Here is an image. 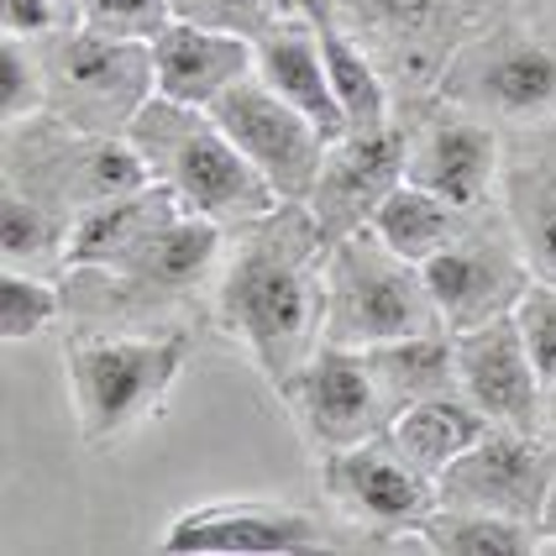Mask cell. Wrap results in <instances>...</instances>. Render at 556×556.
<instances>
[{
    "label": "cell",
    "instance_id": "6da1fadb",
    "mask_svg": "<svg viewBox=\"0 0 556 556\" xmlns=\"http://www.w3.org/2000/svg\"><path fill=\"white\" fill-rule=\"evenodd\" d=\"M326 252L331 242L305 200H278L226 231L205 309L268 389H283L326 341Z\"/></svg>",
    "mask_w": 556,
    "mask_h": 556
},
{
    "label": "cell",
    "instance_id": "7a4b0ae2",
    "mask_svg": "<svg viewBox=\"0 0 556 556\" xmlns=\"http://www.w3.org/2000/svg\"><path fill=\"white\" fill-rule=\"evenodd\" d=\"M226 226L174 211L131 252L100 268H68L63 300L79 331H163L185 326L194 305H211Z\"/></svg>",
    "mask_w": 556,
    "mask_h": 556
},
{
    "label": "cell",
    "instance_id": "3957f363",
    "mask_svg": "<svg viewBox=\"0 0 556 556\" xmlns=\"http://www.w3.org/2000/svg\"><path fill=\"white\" fill-rule=\"evenodd\" d=\"M189 346H194L189 326H163V331L74 326L63 341V383H68L79 441L100 452L157 420L189 363Z\"/></svg>",
    "mask_w": 556,
    "mask_h": 556
},
{
    "label": "cell",
    "instance_id": "277c9868",
    "mask_svg": "<svg viewBox=\"0 0 556 556\" xmlns=\"http://www.w3.org/2000/svg\"><path fill=\"white\" fill-rule=\"evenodd\" d=\"M126 137L137 142V153L148 157L153 179L185 205L189 216L220 220L231 231V226H242V220L278 205L274 185L252 168L242 148L220 131L216 116L200 111V105H179V100L153 94Z\"/></svg>",
    "mask_w": 556,
    "mask_h": 556
},
{
    "label": "cell",
    "instance_id": "5b68a950",
    "mask_svg": "<svg viewBox=\"0 0 556 556\" xmlns=\"http://www.w3.org/2000/svg\"><path fill=\"white\" fill-rule=\"evenodd\" d=\"M435 94L504 131L556 122V31L530 11V0L504 5L452 53Z\"/></svg>",
    "mask_w": 556,
    "mask_h": 556
},
{
    "label": "cell",
    "instance_id": "8992f818",
    "mask_svg": "<svg viewBox=\"0 0 556 556\" xmlns=\"http://www.w3.org/2000/svg\"><path fill=\"white\" fill-rule=\"evenodd\" d=\"M446 331L426 289V268L389 248L378 231H352L326 252V341L389 346Z\"/></svg>",
    "mask_w": 556,
    "mask_h": 556
},
{
    "label": "cell",
    "instance_id": "52a82bcc",
    "mask_svg": "<svg viewBox=\"0 0 556 556\" xmlns=\"http://www.w3.org/2000/svg\"><path fill=\"white\" fill-rule=\"evenodd\" d=\"M368 48L400 105L431 100L452 53L515 0H320Z\"/></svg>",
    "mask_w": 556,
    "mask_h": 556
},
{
    "label": "cell",
    "instance_id": "ba28073f",
    "mask_svg": "<svg viewBox=\"0 0 556 556\" xmlns=\"http://www.w3.org/2000/svg\"><path fill=\"white\" fill-rule=\"evenodd\" d=\"M42 63H48V116L90 137H126L142 105L157 94L153 42L63 27L42 37Z\"/></svg>",
    "mask_w": 556,
    "mask_h": 556
},
{
    "label": "cell",
    "instance_id": "9c48e42d",
    "mask_svg": "<svg viewBox=\"0 0 556 556\" xmlns=\"http://www.w3.org/2000/svg\"><path fill=\"white\" fill-rule=\"evenodd\" d=\"M315 478H320V494L337 509L341 526L363 530L394 552L404 546L415 552V530L441 504L435 478L404 457L394 435H372V441L315 457Z\"/></svg>",
    "mask_w": 556,
    "mask_h": 556
},
{
    "label": "cell",
    "instance_id": "30bf717a",
    "mask_svg": "<svg viewBox=\"0 0 556 556\" xmlns=\"http://www.w3.org/2000/svg\"><path fill=\"white\" fill-rule=\"evenodd\" d=\"M278 400L289 404V415H294V426L315 457L389 435L394 415H400L372 352L341 346V341H320L315 357L278 389Z\"/></svg>",
    "mask_w": 556,
    "mask_h": 556
},
{
    "label": "cell",
    "instance_id": "8fae6325",
    "mask_svg": "<svg viewBox=\"0 0 556 556\" xmlns=\"http://www.w3.org/2000/svg\"><path fill=\"white\" fill-rule=\"evenodd\" d=\"M420 268H426V289L446 331H467L494 315H509L535 278L498 200L472 211L463 231Z\"/></svg>",
    "mask_w": 556,
    "mask_h": 556
},
{
    "label": "cell",
    "instance_id": "7c38bea8",
    "mask_svg": "<svg viewBox=\"0 0 556 556\" xmlns=\"http://www.w3.org/2000/svg\"><path fill=\"white\" fill-rule=\"evenodd\" d=\"M409 126V157H404V179L431 189L441 200H452L457 211H483L498 200V174H504V142L509 131L467 105L452 100H415L400 105Z\"/></svg>",
    "mask_w": 556,
    "mask_h": 556
},
{
    "label": "cell",
    "instance_id": "4fadbf2b",
    "mask_svg": "<svg viewBox=\"0 0 556 556\" xmlns=\"http://www.w3.org/2000/svg\"><path fill=\"white\" fill-rule=\"evenodd\" d=\"M211 116H216L220 131L242 148V157H248L252 168L274 185L278 200H309L331 137L309 122L300 105H289V100L278 90H268L257 74H248V79H237V85L211 105Z\"/></svg>",
    "mask_w": 556,
    "mask_h": 556
},
{
    "label": "cell",
    "instance_id": "5bb4252c",
    "mask_svg": "<svg viewBox=\"0 0 556 556\" xmlns=\"http://www.w3.org/2000/svg\"><path fill=\"white\" fill-rule=\"evenodd\" d=\"M552 489H556L552 435L515 431V426H489L457 463L435 478V498H441V504L489 509V515L535 520V526H541V515H546Z\"/></svg>",
    "mask_w": 556,
    "mask_h": 556
},
{
    "label": "cell",
    "instance_id": "9a60e30c",
    "mask_svg": "<svg viewBox=\"0 0 556 556\" xmlns=\"http://www.w3.org/2000/svg\"><path fill=\"white\" fill-rule=\"evenodd\" d=\"M157 552L168 556H315L337 552V535L309 509L278 498H211L174 515Z\"/></svg>",
    "mask_w": 556,
    "mask_h": 556
},
{
    "label": "cell",
    "instance_id": "2e32d148",
    "mask_svg": "<svg viewBox=\"0 0 556 556\" xmlns=\"http://www.w3.org/2000/svg\"><path fill=\"white\" fill-rule=\"evenodd\" d=\"M409 157V126L404 116L383 131H346L326 148V163L309 189V216L326 231V242H341L352 231H368L372 211L404 185Z\"/></svg>",
    "mask_w": 556,
    "mask_h": 556
},
{
    "label": "cell",
    "instance_id": "e0dca14e",
    "mask_svg": "<svg viewBox=\"0 0 556 556\" xmlns=\"http://www.w3.org/2000/svg\"><path fill=\"white\" fill-rule=\"evenodd\" d=\"M452 346H457V389L489 415V426L546 431V378L530 363L515 309L483 326L452 331Z\"/></svg>",
    "mask_w": 556,
    "mask_h": 556
},
{
    "label": "cell",
    "instance_id": "ac0fdd59",
    "mask_svg": "<svg viewBox=\"0 0 556 556\" xmlns=\"http://www.w3.org/2000/svg\"><path fill=\"white\" fill-rule=\"evenodd\" d=\"M498 205L526 252L530 274L556 283V122L515 126L504 142Z\"/></svg>",
    "mask_w": 556,
    "mask_h": 556
},
{
    "label": "cell",
    "instance_id": "d6986e66",
    "mask_svg": "<svg viewBox=\"0 0 556 556\" xmlns=\"http://www.w3.org/2000/svg\"><path fill=\"white\" fill-rule=\"evenodd\" d=\"M252 74L268 90L283 94L289 105H300L331 142L346 137V116H341L331 74H326V53H320V31H315L305 5H283L274 22L252 37Z\"/></svg>",
    "mask_w": 556,
    "mask_h": 556
},
{
    "label": "cell",
    "instance_id": "ffe728a7",
    "mask_svg": "<svg viewBox=\"0 0 556 556\" xmlns=\"http://www.w3.org/2000/svg\"><path fill=\"white\" fill-rule=\"evenodd\" d=\"M252 74V37L194 22H168L153 37V85L163 100L211 111L237 79Z\"/></svg>",
    "mask_w": 556,
    "mask_h": 556
},
{
    "label": "cell",
    "instance_id": "44dd1931",
    "mask_svg": "<svg viewBox=\"0 0 556 556\" xmlns=\"http://www.w3.org/2000/svg\"><path fill=\"white\" fill-rule=\"evenodd\" d=\"M185 211L168 189L157 185H142L131 194H111V200H94L85 205L74 226H68V248H63V274L68 268H100V263H116L122 252H131L148 231H157L163 220Z\"/></svg>",
    "mask_w": 556,
    "mask_h": 556
},
{
    "label": "cell",
    "instance_id": "7402d4cb",
    "mask_svg": "<svg viewBox=\"0 0 556 556\" xmlns=\"http://www.w3.org/2000/svg\"><path fill=\"white\" fill-rule=\"evenodd\" d=\"M415 552L431 556H541L552 552V535L535 520H509L489 509L435 504L415 530Z\"/></svg>",
    "mask_w": 556,
    "mask_h": 556
},
{
    "label": "cell",
    "instance_id": "603a6c76",
    "mask_svg": "<svg viewBox=\"0 0 556 556\" xmlns=\"http://www.w3.org/2000/svg\"><path fill=\"white\" fill-rule=\"evenodd\" d=\"M483 431H489V415L463 394H435V400L404 404L394 415V426H389L394 446L431 478H441Z\"/></svg>",
    "mask_w": 556,
    "mask_h": 556
},
{
    "label": "cell",
    "instance_id": "cb8c5ba5",
    "mask_svg": "<svg viewBox=\"0 0 556 556\" xmlns=\"http://www.w3.org/2000/svg\"><path fill=\"white\" fill-rule=\"evenodd\" d=\"M467 216H472V211H457L452 200H441V194L404 179V185L372 211L368 231H378V237L400 252V257H409V263H431L435 252L467 226Z\"/></svg>",
    "mask_w": 556,
    "mask_h": 556
},
{
    "label": "cell",
    "instance_id": "d4e9b609",
    "mask_svg": "<svg viewBox=\"0 0 556 556\" xmlns=\"http://www.w3.org/2000/svg\"><path fill=\"white\" fill-rule=\"evenodd\" d=\"M394 404H420L435 394H463L457 389V346L452 331H420V337L389 341V346H368Z\"/></svg>",
    "mask_w": 556,
    "mask_h": 556
},
{
    "label": "cell",
    "instance_id": "484cf974",
    "mask_svg": "<svg viewBox=\"0 0 556 556\" xmlns=\"http://www.w3.org/2000/svg\"><path fill=\"white\" fill-rule=\"evenodd\" d=\"M68 315L63 300V278L27 274V268H5L0 274V337L11 341H37L48 326H59Z\"/></svg>",
    "mask_w": 556,
    "mask_h": 556
},
{
    "label": "cell",
    "instance_id": "4316f807",
    "mask_svg": "<svg viewBox=\"0 0 556 556\" xmlns=\"http://www.w3.org/2000/svg\"><path fill=\"white\" fill-rule=\"evenodd\" d=\"M48 111V63L42 42L31 37H5L0 42V122L16 126Z\"/></svg>",
    "mask_w": 556,
    "mask_h": 556
},
{
    "label": "cell",
    "instance_id": "83f0119b",
    "mask_svg": "<svg viewBox=\"0 0 556 556\" xmlns=\"http://www.w3.org/2000/svg\"><path fill=\"white\" fill-rule=\"evenodd\" d=\"M174 22V0H85L79 27L122 37V42H153Z\"/></svg>",
    "mask_w": 556,
    "mask_h": 556
},
{
    "label": "cell",
    "instance_id": "f1b7e54d",
    "mask_svg": "<svg viewBox=\"0 0 556 556\" xmlns=\"http://www.w3.org/2000/svg\"><path fill=\"white\" fill-rule=\"evenodd\" d=\"M515 320H520V331H526L535 372L552 383L556 378V283L530 278V289L520 294V305H515Z\"/></svg>",
    "mask_w": 556,
    "mask_h": 556
},
{
    "label": "cell",
    "instance_id": "f546056e",
    "mask_svg": "<svg viewBox=\"0 0 556 556\" xmlns=\"http://www.w3.org/2000/svg\"><path fill=\"white\" fill-rule=\"evenodd\" d=\"M278 11H283L278 0H174V22L237 31V37H257Z\"/></svg>",
    "mask_w": 556,
    "mask_h": 556
},
{
    "label": "cell",
    "instance_id": "4dcf8cb0",
    "mask_svg": "<svg viewBox=\"0 0 556 556\" xmlns=\"http://www.w3.org/2000/svg\"><path fill=\"white\" fill-rule=\"evenodd\" d=\"M0 27H5V37L42 42V37L68 27V16H63L59 0H0Z\"/></svg>",
    "mask_w": 556,
    "mask_h": 556
},
{
    "label": "cell",
    "instance_id": "1f68e13d",
    "mask_svg": "<svg viewBox=\"0 0 556 556\" xmlns=\"http://www.w3.org/2000/svg\"><path fill=\"white\" fill-rule=\"evenodd\" d=\"M530 11H535V16H541V22L556 31V0H530Z\"/></svg>",
    "mask_w": 556,
    "mask_h": 556
},
{
    "label": "cell",
    "instance_id": "d6a6232c",
    "mask_svg": "<svg viewBox=\"0 0 556 556\" xmlns=\"http://www.w3.org/2000/svg\"><path fill=\"white\" fill-rule=\"evenodd\" d=\"M546 435H556V378L546 383Z\"/></svg>",
    "mask_w": 556,
    "mask_h": 556
},
{
    "label": "cell",
    "instance_id": "836d02e7",
    "mask_svg": "<svg viewBox=\"0 0 556 556\" xmlns=\"http://www.w3.org/2000/svg\"><path fill=\"white\" fill-rule=\"evenodd\" d=\"M541 526H546V535H552V552H556V489H552V498H546V515H541Z\"/></svg>",
    "mask_w": 556,
    "mask_h": 556
},
{
    "label": "cell",
    "instance_id": "e575fe53",
    "mask_svg": "<svg viewBox=\"0 0 556 556\" xmlns=\"http://www.w3.org/2000/svg\"><path fill=\"white\" fill-rule=\"evenodd\" d=\"M63 16H68V27H79V16H85V0H59Z\"/></svg>",
    "mask_w": 556,
    "mask_h": 556
},
{
    "label": "cell",
    "instance_id": "d590c367",
    "mask_svg": "<svg viewBox=\"0 0 556 556\" xmlns=\"http://www.w3.org/2000/svg\"><path fill=\"white\" fill-rule=\"evenodd\" d=\"M278 5H294V0H278Z\"/></svg>",
    "mask_w": 556,
    "mask_h": 556
},
{
    "label": "cell",
    "instance_id": "8d00e7d4",
    "mask_svg": "<svg viewBox=\"0 0 556 556\" xmlns=\"http://www.w3.org/2000/svg\"><path fill=\"white\" fill-rule=\"evenodd\" d=\"M552 452H556V435H552Z\"/></svg>",
    "mask_w": 556,
    "mask_h": 556
}]
</instances>
